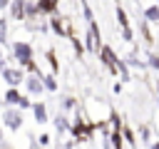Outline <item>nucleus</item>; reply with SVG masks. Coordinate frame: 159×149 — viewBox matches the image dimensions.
Masks as SVG:
<instances>
[{"mask_svg":"<svg viewBox=\"0 0 159 149\" xmlns=\"http://www.w3.org/2000/svg\"><path fill=\"white\" fill-rule=\"evenodd\" d=\"M15 55H17L20 62H30V47H27L25 42H17V45H15Z\"/></svg>","mask_w":159,"mask_h":149,"instance_id":"obj_1","label":"nucleus"},{"mask_svg":"<svg viewBox=\"0 0 159 149\" xmlns=\"http://www.w3.org/2000/svg\"><path fill=\"white\" fill-rule=\"evenodd\" d=\"M5 124L12 127V129H17V127H20V114H17V112H7V114H5Z\"/></svg>","mask_w":159,"mask_h":149,"instance_id":"obj_2","label":"nucleus"},{"mask_svg":"<svg viewBox=\"0 0 159 149\" xmlns=\"http://www.w3.org/2000/svg\"><path fill=\"white\" fill-rule=\"evenodd\" d=\"M20 77H22L20 72H15V70H5V79H7L10 84H17V82H20Z\"/></svg>","mask_w":159,"mask_h":149,"instance_id":"obj_3","label":"nucleus"},{"mask_svg":"<svg viewBox=\"0 0 159 149\" xmlns=\"http://www.w3.org/2000/svg\"><path fill=\"white\" fill-rule=\"evenodd\" d=\"M7 102H20V107H27V104H30V102H27V99H22L15 89H12V92H7Z\"/></svg>","mask_w":159,"mask_h":149,"instance_id":"obj_4","label":"nucleus"},{"mask_svg":"<svg viewBox=\"0 0 159 149\" xmlns=\"http://www.w3.org/2000/svg\"><path fill=\"white\" fill-rule=\"evenodd\" d=\"M22 10H25V2H22V0H15V2H12V15H15V17H22Z\"/></svg>","mask_w":159,"mask_h":149,"instance_id":"obj_5","label":"nucleus"},{"mask_svg":"<svg viewBox=\"0 0 159 149\" xmlns=\"http://www.w3.org/2000/svg\"><path fill=\"white\" fill-rule=\"evenodd\" d=\"M35 117H37V122H45L47 117H45V107L42 104H35Z\"/></svg>","mask_w":159,"mask_h":149,"instance_id":"obj_6","label":"nucleus"},{"mask_svg":"<svg viewBox=\"0 0 159 149\" xmlns=\"http://www.w3.org/2000/svg\"><path fill=\"white\" fill-rule=\"evenodd\" d=\"M147 17L149 20H159V7H149L147 10Z\"/></svg>","mask_w":159,"mask_h":149,"instance_id":"obj_7","label":"nucleus"},{"mask_svg":"<svg viewBox=\"0 0 159 149\" xmlns=\"http://www.w3.org/2000/svg\"><path fill=\"white\" fill-rule=\"evenodd\" d=\"M30 89H32V92H40V82H37V79H30Z\"/></svg>","mask_w":159,"mask_h":149,"instance_id":"obj_8","label":"nucleus"},{"mask_svg":"<svg viewBox=\"0 0 159 149\" xmlns=\"http://www.w3.org/2000/svg\"><path fill=\"white\" fill-rule=\"evenodd\" d=\"M52 5H55V0H45V2H42V5H40V7H42V10H50V7H52Z\"/></svg>","mask_w":159,"mask_h":149,"instance_id":"obj_9","label":"nucleus"},{"mask_svg":"<svg viewBox=\"0 0 159 149\" xmlns=\"http://www.w3.org/2000/svg\"><path fill=\"white\" fill-rule=\"evenodd\" d=\"M5 5H7V0H0V7H5Z\"/></svg>","mask_w":159,"mask_h":149,"instance_id":"obj_10","label":"nucleus"}]
</instances>
